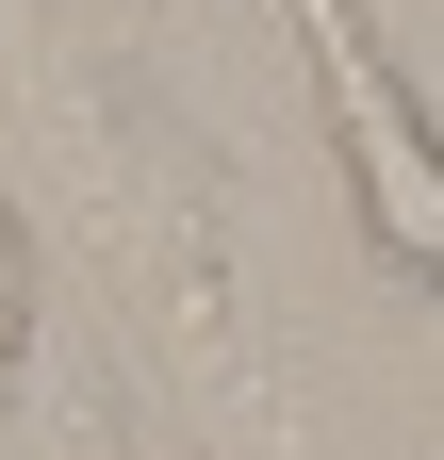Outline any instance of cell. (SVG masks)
<instances>
[{"instance_id": "3957f363", "label": "cell", "mask_w": 444, "mask_h": 460, "mask_svg": "<svg viewBox=\"0 0 444 460\" xmlns=\"http://www.w3.org/2000/svg\"><path fill=\"white\" fill-rule=\"evenodd\" d=\"M148 460H247V444H148Z\"/></svg>"}, {"instance_id": "7a4b0ae2", "label": "cell", "mask_w": 444, "mask_h": 460, "mask_svg": "<svg viewBox=\"0 0 444 460\" xmlns=\"http://www.w3.org/2000/svg\"><path fill=\"white\" fill-rule=\"evenodd\" d=\"M33 394H49V279H33V214H17V181H0V460H17Z\"/></svg>"}, {"instance_id": "6da1fadb", "label": "cell", "mask_w": 444, "mask_h": 460, "mask_svg": "<svg viewBox=\"0 0 444 460\" xmlns=\"http://www.w3.org/2000/svg\"><path fill=\"white\" fill-rule=\"evenodd\" d=\"M280 17H297V66H313V115H329V164H346L378 279L444 296V99L395 66L378 0H280Z\"/></svg>"}]
</instances>
